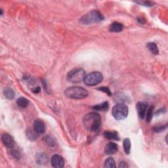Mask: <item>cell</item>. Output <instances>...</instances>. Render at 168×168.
<instances>
[{
  "label": "cell",
  "instance_id": "6da1fadb",
  "mask_svg": "<svg viewBox=\"0 0 168 168\" xmlns=\"http://www.w3.org/2000/svg\"><path fill=\"white\" fill-rule=\"evenodd\" d=\"M101 116L96 112H90L83 118V123L89 131H97L101 126Z\"/></svg>",
  "mask_w": 168,
  "mask_h": 168
},
{
  "label": "cell",
  "instance_id": "7a4b0ae2",
  "mask_svg": "<svg viewBox=\"0 0 168 168\" xmlns=\"http://www.w3.org/2000/svg\"><path fill=\"white\" fill-rule=\"evenodd\" d=\"M66 97L72 99H82L88 96V91L81 87L73 86L66 89L64 91Z\"/></svg>",
  "mask_w": 168,
  "mask_h": 168
},
{
  "label": "cell",
  "instance_id": "3957f363",
  "mask_svg": "<svg viewBox=\"0 0 168 168\" xmlns=\"http://www.w3.org/2000/svg\"><path fill=\"white\" fill-rule=\"evenodd\" d=\"M104 20V17L99 11L93 10L81 18L80 23L83 24H90L93 23H100Z\"/></svg>",
  "mask_w": 168,
  "mask_h": 168
},
{
  "label": "cell",
  "instance_id": "277c9868",
  "mask_svg": "<svg viewBox=\"0 0 168 168\" xmlns=\"http://www.w3.org/2000/svg\"><path fill=\"white\" fill-rule=\"evenodd\" d=\"M112 114L113 117L117 120H122L127 118L128 115V107L127 106L119 103L112 108Z\"/></svg>",
  "mask_w": 168,
  "mask_h": 168
},
{
  "label": "cell",
  "instance_id": "5b68a950",
  "mask_svg": "<svg viewBox=\"0 0 168 168\" xmlns=\"http://www.w3.org/2000/svg\"><path fill=\"white\" fill-rule=\"evenodd\" d=\"M86 76V72L83 68H74L68 73L67 80L68 82L77 83L84 80Z\"/></svg>",
  "mask_w": 168,
  "mask_h": 168
},
{
  "label": "cell",
  "instance_id": "8992f818",
  "mask_svg": "<svg viewBox=\"0 0 168 168\" xmlns=\"http://www.w3.org/2000/svg\"><path fill=\"white\" fill-rule=\"evenodd\" d=\"M103 80V76L101 72H93L85 76L83 82L86 85L95 86L101 83Z\"/></svg>",
  "mask_w": 168,
  "mask_h": 168
},
{
  "label": "cell",
  "instance_id": "52a82bcc",
  "mask_svg": "<svg viewBox=\"0 0 168 168\" xmlns=\"http://www.w3.org/2000/svg\"><path fill=\"white\" fill-rule=\"evenodd\" d=\"M51 163L54 167L61 168L63 167L64 166V162L63 157L59 154H55L52 156L51 159Z\"/></svg>",
  "mask_w": 168,
  "mask_h": 168
},
{
  "label": "cell",
  "instance_id": "ba28073f",
  "mask_svg": "<svg viewBox=\"0 0 168 168\" xmlns=\"http://www.w3.org/2000/svg\"><path fill=\"white\" fill-rule=\"evenodd\" d=\"M138 115L140 118L144 119L145 117L146 112L148 108V103L146 102H139L136 106Z\"/></svg>",
  "mask_w": 168,
  "mask_h": 168
},
{
  "label": "cell",
  "instance_id": "9c48e42d",
  "mask_svg": "<svg viewBox=\"0 0 168 168\" xmlns=\"http://www.w3.org/2000/svg\"><path fill=\"white\" fill-rule=\"evenodd\" d=\"M33 129L37 133L41 134L43 133L46 130V126L45 123L43 122V120L37 119V120H35L34 125H33Z\"/></svg>",
  "mask_w": 168,
  "mask_h": 168
},
{
  "label": "cell",
  "instance_id": "30bf717a",
  "mask_svg": "<svg viewBox=\"0 0 168 168\" xmlns=\"http://www.w3.org/2000/svg\"><path fill=\"white\" fill-rule=\"evenodd\" d=\"M1 140L4 145L7 148H12L15 145V140L13 137L8 133L3 134Z\"/></svg>",
  "mask_w": 168,
  "mask_h": 168
},
{
  "label": "cell",
  "instance_id": "8fae6325",
  "mask_svg": "<svg viewBox=\"0 0 168 168\" xmlns=\"http://www.w3.org/2000/svg\"><path fill=\"white\" fill-rule=\"evenodd\" d=\"M118 150V145L115 143L110 142L108 143L104 148V153L107 155H111V154H115Z\"/></svg>",
  "mask_w": 168,
  "mask_h": 168
},
{
  "label": "cell",
  "instance_id": "7c38bea8",
  "mask_svg": "<svg viewBox=\"0 0 168 168\" xmlns=\"http://www.w3.org/2000/svg\"><path fill=\"white\" fill-rule=\"evenodd\" d=\"M103 135L104 137L107 138V139L114 140H120V137H119L118 132L116 131H106Z\"/></svg>",
  "mask_w": 168,
  "mask_h": 168
},
{
  "label": "cell",
  "instance_id": "4fadbf2b",
  "mask_svg": "<svg viewBox=\"0 0 168 168\" xmlns=\"http://www.w3.org/2000/svg\"><path fill=\"white\" fill-rule=\"evenodd\" d=\"M124 25L118 22H114L110 26V31L111 32H120L123 30Z\"/></svg>",
  "mask_w": 168,
  "mask_h": 168
},
{
  "label": "cell",
  "instance_id": "5bb4252c",
  "mask_svg": "<svg viewBox=\"0 0 168 168\" xmlns=\"http://www.w3.org/2000/svg\"><path fill=\"white\" fill-rule=\"evenodd\" d=\"M3 93H4L5 98L7 99L12 100L15 97V92L11 88H5L3 91Z\"/></svg>",
  "mask_w": 168,
  "mask_h": 168
},
{
  "label": "cell",
  "instance_id": "9a60e30c",
  "mask_svg": "<svg viewBox=\"0 0 168 168\" xmlns=\"http://www.w3.org/2000/svg\"><path fill=\"white\" fill-rule=\"evenodd\" d=\"M17 103L19 107L25 108L28 107V105L29 104V101L27 99L24 98V97H21L17 99Z\"/></svg>",
  "mask_w": 168,
  "mask_h": 168
},
{
  "label": "cell",
  "instance_id": "2e32d148",
  "mask_svg": "<svg viewBox=\"0 0 168 168\" xmlns=\"http://www.w3.org/2000/svg\"><path fill=\"white\" fill-rule=\"evenodd\" d=\"M147 48L149 49V51H150V52L154 54V55H158L159 53V50H158V48L157 47V45L156 43H154L153 42H150L148 43L147 44Z\"/></svg>",
  "mask_w": 168,
  "mask_h": 168
},
{
  "label": "cell",
  "instance_id": "e0dca14e",
  "mask_svg": "<svg viewBox=\"0 0 168 168\" xmlns=\"http://www.w3.org/2000/svg\"><path fill=\"white\" fill-rule=\"evenodd\" d=\"M108 107H109V106H108V102H104L100 104H97L94 106L93 107V109L99 111H107L108 110Z\"/></svg>",
  "mask_w": 168,
  "mask_h": 168
},
{
  "label": "cell",
  "instance_id": "ac0fdd59",
  "mask_svg": "<svg viewBox=\"0 0 168 168\" xmlns=\"http://www.w3.org/2000/svg\"><path fill=\"white\" fill-rule=\"evenodd\" d=\"M153 110H154V107L153 106H151V107H148L147 110V112H146V120H147V122H150L152 119L153 116Z\"/></svg>",
  "mask_w": 168,
  "mask_h": 168
},
{
  "label": "cell",
  "instance_id": "d6986e66",
  "mask_svg": "<svg viewBox=\"0 0 168 168\" xmlns=\"http://www.w3.org/2000/svg\"><path fill=\"white\" fill-rule=\"evenodd\" d=\"M123 146L125 153L127 154H129L130 152V150H131V141H130L129 139L127 138V139H124Z\"/></svg>",
  "mask_w": 168,
  "mask_h": 168
},
{
  "label": "cell",
  "instance_id": "ffe728a7",
  "mask_svg": "<svg viewBox=\"0 0 168 168\" xmlns=\"http://www.w3.org/2000/svg\"><path fill=\"white\" fill-rule=\"evenodd\" d=\"M104 166L105 167H116V162L112 157H109L106 159Z\"/></svg>",
  "mask_w": 168,
  "mask_h": 168
},
{
  "label": "cell",
  "instance_id": "44dd1931",
  "mask_svg": "<svg viewBox=\"0 0 168 168\" xmlns=\"http://www.w3.org/2000/svg\"><path fill=\"white\" fill-rule=\"evenodd\" d=\"M48 159L45 154H40L37 156L36 161L38 162L40 164H43V163H46L47 162Z\"/></svg>",
  "mask_w": 168,
  "mask_h": 168
},
{
  "label": "cell",
  "instance_id": "7402d4cb",
  "mask_svg": "<svg viewBox=\"0 0 168 168\" xmlns=\"http://www.w3.org/2000/svg\"><path fill=\"white\" fill-rule=\"evenodd\" d=\"M45 141L47 143L48 146H49L50 147H54L55 146L56 141L54 139V138L51 136H47L45 139Z\"/></svg>",
  "mask_w": 168,
  "mask_h": 168
},
{
  "label": "cell",
  "instance_id": "603a6c76",
  "mask_svg": "<svg viewBox=\"0 0 168 168\" xmlns=\"http://www.w3.org/2000/svg\"><path fill=\"white\" fill-rule=\"evenodd\" d=\"M97 90L102 91V92H104V93H106L108 96L112 95V93H111V91L109 89V88H107V87H101V88H97Z\"/></svg>",
  "mask_w": 168,
  "mask_h": 168
},
{
  "label": "cell",
  "instance_id": "cb8c5ba5",
  "mask_svg": "<svg viewBox=\"0 0 168 168\" xmlns=\"http://www.w3.org/2000/svg\"><path fill=\"white\" fill-rule=\"evenodd\" d=\"M167 125L166 124V126H160V127H155L154 128V132L156 133H159V132H162V131H164V130L166 129L167 128Z\"/></svg>",
  "mask_w": 168,
  "mask_h": 168
},
{
  "label": "cell",
  "instance_id": "d4e9b609",
  "mask_svg": "<svg viewBox=\"0 0 168 168\" xmlns=\"http://www.w3.org/2000/svg\"><path fill=\"white\" fill-rule=\"evenodd\" d=\"M11 153L12 156L14 157L15 159H19L20 158V154L18 153V152L15 150H12L11 151Z\"/></svg>",
  "mask_w": 168,
  "mask_h": 168
},
{
  "label": "cell",
  "instance_id": "484cf974",
  "mask_svg": "<svg viewBox=\"0 0 168 168\" xmlns=\"http://www.w3.org/2000/svg\"><path fill=\"white\" fill-rule=\"evenodd\" d=\"M137 4H139L140 5H143L145 6H152V3L150 1H137Z\"/></svg>",
  "mask_w": 168,
  "mask_h": 168
},
{
  "label": "cell",
  "instance_id": "4316f807",
  "mask_svg": "<svg viewBox=\"0 0 168 168\" xmlns=\"http://www.w3.org/2000/svg\"><path fill=\"white\" fill-rule=\"evenodd\" d=\"M119 167H121V168H126V167H128V165H127L126 162H121L119 164Z\"/></svg>",
  "mask_w": 168,
  "mask_h": 168
}]
</instances>
